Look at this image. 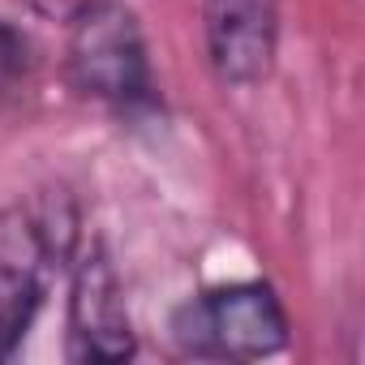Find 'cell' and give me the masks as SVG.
<instances>
[{
	"instance_id": "obj_1",
	"label": "cell",
	"mask_w": 365,
	"mask_h": 365,
	"mask_svg": "<svg viewBox=\"0 0 365 365\" xmlns=\"http://www.w3.org/2000/svg\"><path fill=\"white\" fill-rule=\"evenodd\" d=\"M78 215L65 198H43L39 207L0 211V361L26 339L48 275L73 258Z\"/></svg>"
},
{
	"instance_id": "obj_6",
	"label": "cell",
	"mask_w": 365,
	"mask_h": 365,
	"mask_svg": "<svg viewBox=\"0 0 365 365\" xmlns=\"http://www.w3.org/2000/svg\"><path fill=\"white\" fill-rule=\"evenodd\" d=\"M31 14H39L43 22H61V26H73L82 14H91L99 0H22Z\"/></svg>"
},
{
	"instance_id": "obj_2",
	"label": "cell",
	"mask_w": 365,
	"mask_h": 365,
	"mask_svg": "<svg viewBox=\"0 0 365 365\" xmlns=\"http://www.w3.org/2000/svg\"><path fill=\"white\" fill-rule=\"evenodd\" d=\"M172 339L185 356L262 361L288 344V314L271 284H224L172 314Z\"/></svg>"
},
{
	"instance_id": "obj_5",
	"label": "cell",
	"mask_w": 365,
	"mask_h": 365,
	"mask_svg": "<svg viewBox=\"0 0 365 365\" xmlns=\"http://www.w3.org/2000/svg\"><path fill=\"white\" fill-rule=\"evenodd\" d=\"M211 65L232 86H254L275 65L279 0H202Z\"/></svg>"
},
{
	"instance_id": "obj_3",
	"label": "cell",
	"mask_w": 365,
	"mask_h": 365,
	"mask_svg": "<svg viewBox=\"0 0 365 365\" xmlns=\"http://www.w3.org/2000/svg\"><path fill=\"white\" fill-rule=\"evenodd\" d=\"M69 82L78 95L112 103V108H142L155 99L150 52L133 9L116 0H99L91 14L73 22L69 35Z\"/></svg>"
},
{
	"instance_id": "obj_4",
	"label": "cell",
	"mask_w": 365,
	"mask_h": 365,
	"mask_svg": "<svg viewBox=\"0 0 365 365\" xmlns=\"http://www.w3.org/2000/svg\"><path fill=\"white\" fill-rule=\"evenodd\" d=\"M138 352V335L125 309L120 275L103 245H91L73 262L69 284V356L73 361H129Z\"/></svg>"
},
{
	"instance_id": "obj_7",
	"label": "cell",
	"mask_w": 365,
	"mask_h": 365,
	"mask_svg": "<svg viewBox=\"0 0 365 365\" xmlns=\"http://www.w3.org/2000/svg\"><path fill=\"white\" fill-rule=\"evenodd\" d=\"M22 56H26V48H22L18 31L0 22V86H9V82L18 78V69H22Z\"/></svg>"
}]
</instances>
